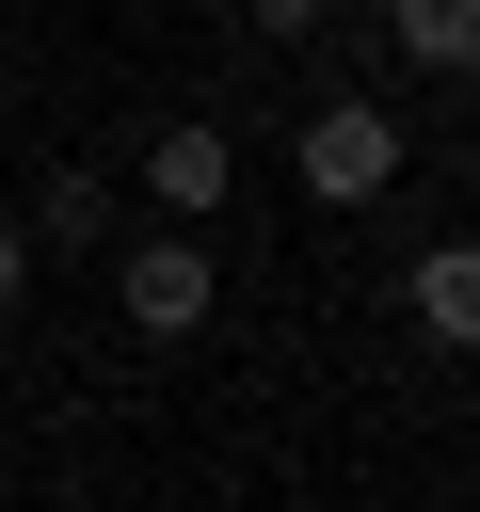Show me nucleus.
Returning a JSON list of instances; mask_svg holds the SVG:
<instances>
[{
  "label": "nucleus",
  "instance_id": "5",
  "mask_svg": "<svg viewBox=\"0 0 480 512\" xmlns=\"http://www.w3.org/2000/svg\"><path fill=\"white\" fill-rule=\"evenodd\" d=\"M384 16H400V48H416L432 80H464V64H480V0H384Z\"/></svg>",
  "mask_w": 480,
  "mask_h": 512
},
{
  "label": "nucleus",
  "instance_id": "4",
  "mask_svg": "<svg viewBox=\"0 0 480 512\" xmlns=\"http://www.w3.org/2000/svg\"><path fill=\"white\" fill-rule=\"evenodd\" d=\"M416 320L432 336H480V240H432L416 256Z\"/></svg>",
  "mask_w": 480,
  "mask_h": 512
},
{
  "label": "nucleus",
  "instance_id": "8",
  "mask_svg": "<svg viewBox=\"0 0 480 512\" xmlns=\"http://www.w3.org/2000/svg\"><path fill=\"white\" fill-rule=\"evenodd\" d=\"M240 16H256L272 48H288V32H320V0H240Z\"/></svg>",
  "mask_w": 480,
  "mask_h": 512
},
{
  "label": "nucleus",
  "instance_id": "6",
  "mask_svg": "<svg viewBox=\"0 0 480 512\" xmlns=\"http://www.w3.org/2000/svg\"><path fill=\"white\" fill-rule=\"evenodd\" d=\"M32 224H48V240H112V192H96V176H48V208H32Z\"/></svg>",
  "mask_w": 480,
  "mask_h": 512
},
{
  "label": "nucleus",
  "instance_id": "1",
  "mask_svg": "<svg viewBox=\"0 0 480 512\" xmlns=\"http://www.w3.org/2000/svg\"><path fill=\"white\" fill-rule=\"evenodd\" d=\"M288 160H304V192H320V208H368V192H384V176L416 160V128H400L384 96H320Z\"/></svg>",
  "mask_w": 480,
  "mask_h": 512
},
{
  "label": "nucleus",
  "instance_id": "2",
  "mask_svg": "<svg viewBox=\"0 0 480 512\" xmlns=\"http://www.w3.org/2000/svg\"><path fill=\"white\" fill-rule=\"evenodd\" d=\"M112 288H128V336H192V320L224 304V256H208L192 224H160V240H128V272H112Z\"/></svg>",
  "mask_w": 480,
  "mask_h": 512
},
{
  "label": "nucleus",
  "instance_id": "7",
  "mask_svg": "<svg viewBox=\"0 0 480 512\" xmlns=\"http://www.w3.org/2000/svg\"><path fill=\"white\" fill-rule=\"evenodd\" d=\"M16 288H32V224L0 208V320H16Z\"/></svg>",
  "mask_w": 480,
  "mask_h": 512
},
{
  "label": "nucleus",
  "instance_id": "3",
  "mask_svg": "<svg viewBox=\"0 0 480 512\" xmlns=\"http://www.w3.org/2000/svg\"><path fill=\"white\" fill-rule=\"evenodd\" d=\"M144 192H160V208H176V224H208V208H224V192H240V160H224V128H192V112H176V128H160V144H144Z\"/></svg>",
  "mask_w": 480,
  "mask_h": 512
}]
</instances>
